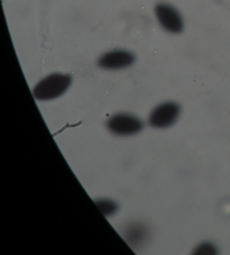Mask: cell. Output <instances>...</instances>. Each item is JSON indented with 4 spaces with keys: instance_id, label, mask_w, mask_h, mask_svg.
I'll return each mask as SVG.
<instances>
[{
    "instance_id": "1",
    "label": "cell",
    "mask_w": 230,
    "mask_h": 255,
    "mask_svg": "<svg viewBox=\"0 0 230 255\" xmlns=\"http://www.w3.org/2000/svg\"><path fill=\"white\" fill-rule=\"evenodd\" d=\"M71 83H72V78L68 74H51L37 83L33 90V95L38 100L59 98L69 89Z\"/></svg>"
},
{
    "instance_id": "2",
    "label": "cell",
    "mask_w": 230,
    "mask_h": 255,
    "mask_svg": "<svg viewBox=\"0 0 230 255\" xmlns=\"http://www.w3.org/2000/svg\"><path fill=\"white\" fill-rule=\"evenodd\" d=\"M107 127L115 135L129 136L139 133L143 129V123L130 114H117L108 121Z\"/></svg>"
},
{
    "instance_id": "3",
    "label": "cell",
    "mask_w": 230,
    "mask_h": 255,
    "mask_svg": "<svg viewBox=\"0 0 230 255\" xmlns=\"http://www.w3.org/2000/svg\"><path fill=\"white\" fill-rule=\"evenodd\" d=\"M180 111L179 105L172 101L161 104L150 114L148 122L150 126L156 128H165L174 124L179 118Z\"/></svg>"
},
{
    "instance_id": "4",
    "label": "cell",
    "mask_w": 230,
    "mask_h": 255,
    "mask_svg": "<svg viewBox=\"0 0 230 255\" xmlns=\"http://www.w3.org/2000/svg\"><path fill=\"white\" fill-rule=\"evenodd\" d=\"M155 14L161 26L167 32L179 34L183 30L182 17L173 6L167 3H158L155 7Z\"/></svg>"
},
{
    "instance_id": "5",
    "label": "cell",
    "mask_w": 230,
    "mask_h": 255,
    "mask_svg": "<svg viewBox=\"0 0 230 255\" xmlns=\"http://www.w3.org/2000/svg\"><path fill=\"white\" fill-rule=\"evenodd\" d=\"M135 62V56L128 51L117 50L105 53L98 61L99 67L107 70H120L130 67Z\"/></svg>"
},
{
    "instance_id": "6",
    "label": "cell",
    "mask_w": 230,
    "mask_h": 255,
    "mask_svg": "<svg viewBox=\"0 0 230 255\" xmlns=\"http://www.w3.org/2000/svg\"><path fill=\"white\" fill-rule=\"evenodd\" d=\"M145 234H146V230L144 226L141 225H132L127 231V239L129 243H135L138 244L140 242H143L145 239Z\"/></svg>"
},
{
    "instance_id": "7",
    "label": "cell",
    "mask_w": 230,
    "mask_h": 255,
    "mask_svg": "<svg viewBox=\"0 0 230 255\" xmlns=\"http://www.w3.org/2000/svg\"><path fill=\"white\" fill-rule=\"evenodd\" d=\"M96 205L105 216H112L118 210V205L110 199H99L96 200Z\"/></svg>"
},
{
    "instance_id": "8",
    "label": "cell",
    "mask_w": 230,
    "mask_h": 255,
    "mask_svg": "<svg viewBox=\"0 0 230 255\" xmlns=\"http://www.w3.org/2000/svg\"><path fill=\"white\" fill-rule=\"evenodd\" d=\"M194 253H197V254H215V253H217V251H216L215 246L212 244L203 243V244L198 246L196 252Z\"/></svg>"
}]
</instances>
